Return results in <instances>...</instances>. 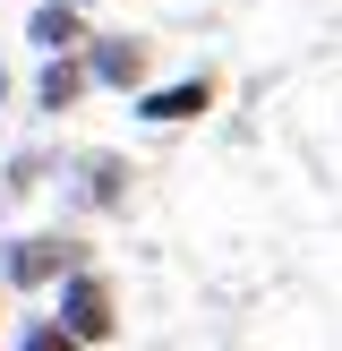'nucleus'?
Wrapping results in <instances>:
<instances>
[{"label":"nucleus","mask_w":342,"mask_h":351,"mask_svg":"<svg viewBox=\"0 0 342 351\" xmlns=\"http://www.w3.org/2000/svg\"><path fill=\"white\" fill-rule=\"evenodd\" d=\"M86 103H94V77H86L77 51L34 60V77H26V112H34V120H68V112H86Z\"/></svg>","instance_id":"obj_6"},{"label":"nucleus","mask_w":342,"mask_h":351,"mask_svg":"<svg viewBox=\"0 0 342 351\" xmlns=\"http://www.w3.org/2000/svg\"><path fill=\"white\" fill-rule=\"evenodd\" d=\"M77 9H94V0H77Z\"/></svg>","instance_id":"obj_12"},{"label":"nucleus","mask_w":342,"mask_h":351,"mask_svg":"<svg viewBox=\"0 0 342 351\" xmlns=\"http://www.w3.org/2000/svg\"><path fill=\"white\" fill-rule=\"evenodd\" d=\"M77 60H86V77H94V95H120V103H129L137 86H154L163 51H154V34H103V26H94Z\"/></svg>","instance_id":"obj_5"},{"label":"nucleus","mask_w":342,"mask_h":351,"mask_svg":"<svg viewBox=\"0 0 342 351\" xmlns=\"http://www.w3.org/2000/svg\"><path fill=\"white\" fill-rule=\"evenodd\" d=\"M60 171H68L77 215H129V206H137V180H146V171H137L120 146H86V154H68Z\"/></svg>","instance_id":"obj_3"},{"label":"nucleus","mask_w":342,"mask_h":351,"mask_svg":"<svg viewBox=\"0 0 342 351\" xmlns=\"http://www.w3.org/2000/svg\"><path fill=\"white\" fill-rule=\"evenodd\" d=\"M0 343H9V300H0Z\"/></svg>","instance_id":"obj_11"},{"label":"nucleus","mask_w":342,"mask_h":351,"mask_svg":"<svg viewBox=\"0 0 342 351\" xmlns=\"http://www.w3.org/2000/svg\"><path fill=\"white\" fill-rule=\"evenodd\" d=\"M77 266H94L86 232H0V300H51Z\"/></svg>","instance_id":"obj_1"},{"label":"nucleus","mask_w":342,"mask_h":351,"mask_svg":"<svg viewBox=\"0 0 342 351\" xmlns=\"http://www.w3.org/2000/svg\"><path fill=\"white\" fill-rule=\"evenodd\" d=\"M51 317H60L86 351H111L120 335H129V317H120V283L103 266H77V274H68V283L51 291Z\"/></svg>","instance_id":"obj_2"},{"label":"nucleus","mask_w":342,"mask_h":351,"mask_svg":"<svg viewBox=\"0 0 342 351\" xmlns=\"http://www.w3.org/2000/svg\"><path fill=\"white\" fill-rule=\"evenodd\" d=\"M214 103H222V77H214V69H188V77H154V86H137L129 112H137V129H197Z\"/></svg>","instance_id":"obj_4"},{"label":"nucleus","mask_w":342,"mask_h":351,"mask_svg":"<svg viewBox=\"0 0 342 351\" xmlns=\"http://www.w3.org/2000/svg\"><path fill=\"white\" fill-rule=\"evenodd\" d=\"M9 103H17V69L0 60V112H9Z\"/></svg>","instance_id":"obj_10"},{"label":"nucleus","mask_w":342,"mask_h":351,"mask_svg":"<svg viewBox=\"0 0 342 351\" xmlns=\"http://www.w3.org/2000/svg\"><path fill=\"white\" fill-rule=\"evenodd\" d=\"M86 34H94V9H77V0H34V9H26L34 60H51V51H86Z\"/></svg>","instance_id":"obj_7"},{"label":"nucleus","mask_w":342,"mask_h":351,"mask_svg":"<svg viewBox=\"0 0 342 351\" xmlns=\"http://www.w3.org/2000/svg\"><path fill=\"white\" fill-rule=\"evenodd\" d=\"M43 180H51V154H43V146H26V154H9V163H0V197H9V206H26Z\"/></svg>","instance_id":"obj_9"},{"label":"nucleus","mask_w":342,"mask_h":351,"mask_svg":"<svg viewBox=\"0 0 342 351\" xmlns=\"http://www.w3.org/2000/svg\"><path fill=\"white\" fill-rule=\"evenodd\" d=\"M0 351H86V343L68 335L51 308H26V317H9V343H0Z\"/></svg>","instance_id":"obj_8"}]
</instances>
